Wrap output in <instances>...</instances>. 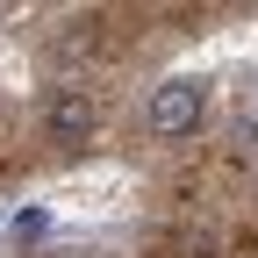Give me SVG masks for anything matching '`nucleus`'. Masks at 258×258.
I'll list each match as a JSON object with an SVG mask.
<instances>
[{
	"instance_id": "f03ea898",
	"label": "nucleus",
	"mask_w": 258,
	"mask_h": 258,
	"mask_svg": "<svg viewBox=\"0 0 258 258\" xmlns=\"http://www.w3.org/2000/svg\"><path fill=\"white\" fill-rule=\"evenodd\" d=\"M93 129H101V101H93L86 86H57L50 101H43V137L57 151H79Z\"/></svg>"
},
{
	"instance_id": "f257e3e1",
	"label": "nucleus",
	"mask_w": 258,
	"mask_h": 258,
	"mask_svg": "<svg viewBox=\"0 0 258 258\" xmlns=\"http://www.w3.org/2000/svg\"><path fill=\"white\" fill-rule=\"evenodd\" d=\"M208 115V86L201 79H165V86H151V101H144V129L158 144H172V137H194Z\"/></svg>"
}]
</instances>
